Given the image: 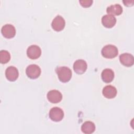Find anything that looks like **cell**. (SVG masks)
Wrapping results in <instances>:
<instances>
[{"mask_svg":"<svg viewBox=\"0 0 134 134\" xmlns=\"http://www.w3.org/2000/svg\"><path fill=\"white\" fill-rule=\"evenodd\" d=\"M59 80L63 83L69 82L72 77L71 69L66 66H59L55 69Z\"/></svg>","mask_w":134,"mask_h":134,"instance_id":"1","label":"cell"},{"mask_svg":"<svg viewBox=\"0 0 134 134\" xmlns=\"http://www.w3.org/2000/svg\"><path fill=\"white\" fill-rule=\"evenodd\" d=\"M101 53L104 57L108 59H112L117 55L118 51L117 48L113 44H107L102 48Z\"/></svg>","mask_w":134,"mask_h":134,"instance_id":"2","label":"cell"},{"mask_svg":"<svg viewBox=\"0 0 134 134\" xmlns=\"http://www.w3.org/2000/svg\"><path fill=\"white\" fill-rule=\"evenodd\" d=\"M26 73L27 76L30 79H37L41 74V69L40 67L36 64H30L27 67Z\"/></svg>","mask_w":134,"mask_h":134,"instance_id":"3","label":"cell"},{"mask_svg":"<svg viewBox=\"0 0 134 134\" xmlns=\"http://www.w3.org/2000/svg\"><path fill=\"white\" fill-rule=\"evenodd\" d=\"M49 116L52 121L58 122L61 121L63 119L64 117V113L62 109L60 108L54 107L50 110Z\"/></svg>","mask_w":134,"mask_h":134,"instance_id":"4","label":"cell"},{"mask_svg":"<svg viewBox=\"0 0 134 134\" xmlns=\"http://www.w3.org/2000/svg\"><path fill=\"white\" fill-rule=\"evenodd\" d=\"M1 32L5 38L10 39L15 36L16 29L13 25L11 24H6L2 27Z\"/></svg>","mask_w":134,"mask_h":134,"instance_id":"5","label":"cell"},{"mask_svg":"<svg viewBox=\"0 0 134 134\" xmlns=\"http://www.w3.org/2000/svg\"><path fill=\"white\" fill-rule=\"evenodd\" d=\"M65 25V22L64 18L60 16H57L52 20L51 23L52 28L57 31H60L62 30Z\"/></svg>","mask_w":134,"mask_h":134,"instance_id":"6","label":"cell"},{"mask_svg":"<svg viewBox=\"0 0 134 134\" xmlns=\"http://www.w3.org/2000/svg\"><path fill=\"white\" fill-rule=\"evenodd\" d=\"M41 54L40 48L37 45H31L27 50V54L28 58L31 59H38Z\"/></svg>","mask_w":134,"mask_h":134,"instance_id":"7","label":"cell"},{"mask_svg":"<svg viewBox=\"0 0 134 134\" xmlns=\"http://www.w3.org/2000/svg\"><path fill=\"white\" fill-rule=\"evenodd\" d=\"M47 96L49 101L52 103H58L62 98V95L61 92L56 90L49 91Z\"/></svg>","mask_w":134,"mask_h":134,"instance_id":"8","label":"cell"},{"mask_svg":"<svg viewBox=\"0 0 134 134\" xmlns=\"http://www.w3.org/2000/svg\"><path fill=\"white\" fill-rule=\"evenodd\" d=\"M87 63L83 60H77L73 64V69L75 73L79 74L84 73L87 69Z\"/></svg>","mask_w":134,"mask_h":134,"instance_id":"9","label":"cell"},{"mask_svg":"<svg viewBox=\"0 0 134 134\" xmlns=\"http://www.w3.org/2000/svg\"><path fill=\"white\" fill-rule=\"evenodd\" d=\"M18 70L13 66L8 67L5 71V75L7 79L12 82L16 81L18 77Z\"/></svg>","mask_w":134,"mask_h":134,"instance_id":"10","label":"cell"},{"mask_svg":"<svg viewBox=\"0 0 134 134\" xmlns=\"http://www.w3.org/2000/svg\"><path fill=\"white\" fill-rule=\"evenodd\" d=\"M119 60L120 63L126 66H131L134 63L133 55L128 53H124L120 55Z\"/></svg>","mask_w":134,"mask_h":134,"instance_id":"11","label":"cell"},{"mask_svg":"<svg viewBox=\"0 0 134 134\" xmlns=\"http://www.w3.org/2000/svg\"><path fill=\"white\" fill-rule=\"evenodd\" d=\"M102 23L103 25L108 28L113 27L116 23V18L110 15H105L102 18Z\"/></svg>","mask_w":134,"mask_h":134,"instance_id":"12","label":"cell"},{"mask_svg":"<svg viewBox=\"0 0 134 134\" xmlns=\"http://www.w3.org/2000/svg\"><path fill=\"white\" fill-rule=\"evenodd\" d=\"M102 93L106 98H113L116 96L117 90L114 86L109 85L103 88Z\"/></svg>","mask_w":134,"mask_h":134,"instance_id":"13","label":"cell"},{"mask_svg":"<svg viewBox=\"0 0 134 134\" xmlns=\"http://www.w3.org/2000/svg\"><path fill=\"white\" fill-rule=\"evenodd\" d=\"M101 76L103 81L105 83L111 82L114 78V73L110 69H104L101 74Z\"/></svg>","mask_w":134,"mask_h":134,"instance_id":"14","label":"cell"},{"mask_svg":"<svg viewBox=\"0 0 134 134\" xmlns=\"http://www.w3.org/2000/svg\"><path fill=\"white\" fill-rule=\"evenodd\" d=\"M106 12L108 15L112 16L116 15L118 16L120 15L122 13V7L119 4H115L110 5L107 7L106 9Z\"/></svg>","mask_w":134,"mask_h":134,"instance_id":"15","label":"cell"},{"mask_svg":"<svg viewBox=\"0 0 134 134\" xmlns=\"http://www.w3.org/2000/svg\"><path fill=\"white\" fill-rule=\"evenodd\" d=\"M95 130V124L90 121H86L81 126L82 131L85 134H90L94 132Z\"/></svg>","mask_w":134,"mask_h":134,"instance_id":"16","label":"cell"},{"mask_svg":"<svg viewBox=\"0 0 134 134\" xmlns=\"http://www.w3.org/2000/svg\"><path fill=\"white\" fill-rule=\"evenodd\" d=\"M10 59V53L6 50H1L0 51V62L2 64L7 63Z\"/></svg>","mask_w":134,"mask_h":134,"instance_id":"17","label":"cell"},{"mask_svg":"<svg viewBox=\"0 0 134 134\" xmlns=\"http://www.w3.org/2000/svg\"><path fill=\"white\" fill-rule=\"evenodd\" d=\"M79 3L81 5L84 7H88L91 6L93 3V1L92 0H81L79 1Z\"/></svg>","mask_w":134,"mask_h":134,"instance_id":"18","label":"cell"},{"mask_svg":"<svg viewBox=\"0 0 134 134\" xmlns=\"http://www.w3.org/2000/svg\"><path fill=\"white\" fill-rule=\"evenodd\" d=\"M123 2L124 3V4H125V5H126V6H130V5H129V4H133V1H123Z\"/></svg>","mask_w":134,"mask_h":134,"instance_id":"19","label":"cell"}]
</instances>
